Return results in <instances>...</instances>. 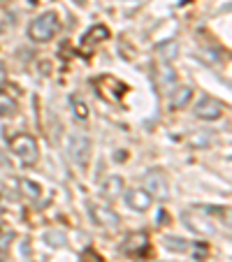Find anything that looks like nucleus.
<instances>
[{
    "label": "nucleus",
    "mask_w": 232,
    "mask_h": 262,
    "mask_svg": "<svg viewBox=\"0 0 232 262\" xmlns=\"http://www.w3.org/2000/svg\"><path fill=\"white\" fill-rule=\"evenodd\" d=\"M10 148L26 165H33L35 160H37V142H35V137H30V135H16V137L12 139Z\"/></svg>",
    "instance_id": "2"
},
{
    "label": "nucleus",
    "mask_w": 232,
    "mask_h": 262,
    "mask_svg": "<svg viewBox=\"0 0 232 262\" xmlns=\"http://www.w3.org/2000/svg\"><path fill=\"white\" fill-rule=\"evenodd\" d=\"M74 3H77V5H86V0H74Z\"/></svg>",
    "instance_id": "22"
},
{
    "label": "nucleus",
    "mask_w": 232,
    "mask_h": 262,
    "mask_svg": "<svg viewBox=\"0 0 232 262\" xmlns=\"http://www.w3.org/2000/svg\"><path fill=\"white\" fill-rule=\"evenodd\" d=\"M165 248L177 251V253H183V251H188V244L183 242V239H177V237H165Z\"/></svg>",
    "instance_id": "19"
},
{
    "label": "nucleus",
    "mask_w": 232,
    "mask_h": 262,
    "mask_svg": "<svg viewBox=\"0 0 232 262\" xmlns=\"http://www.w3.org/2000/svg\"><path fill=\"white\" fill-rule=\"evenodd\" d=\"M28 3H33V5H35V3H37V0H28Z\"/></svg>",
    "instance_id": "24"
},
{
    "label": "nucleus",
    "mask_w": 232,
    "mask_h": 262,
    "mask_svg": "<svg viewBox=\"0 0 232 262\" xmlns=\"http://www.w3.org/2000/svg\"><path fill=\"white\" fill-rule=\"evenodd\" d=\"M70 158L77 167H89L91 160V139L86 135H72L70 139Z\"/></svg>",
    "instance_id": "4"
},
{
    "label": "nucleus",
    "mask_w": 232,
    "mask_h": 262,
    "mask_svg": "<svg viewBox=\"0 0 232 262\" xmlns=\"http://www.w3.org/2000/svg\"><path fill=\"white\" fill-rule=\"evenodd\" d=\"M146 246H149V234L146 232H135L125 239L123 251L130 253V255H137V253H142Z\"/></svg>",
    "instance_id": "9"
},
{
    "label": "nucleus",
    "mask_w": 232,
    "mask_h": 262,
    "mask_svg": "<svg viewBox=\"0 0 232 262\" xmlns=\"http://www.w3.org/2000/svg\"><path fill=\"white\" fill-rule=\"evenodd\" d=\"M100 84H104V86H109L107 91H100V93L104 95V98H109V100H119L121 95L125 93V84H121L119 79H114V77H102V79H98Z\"/></svg>",
    "instance_id": "12"
},
{
    "label": "nucleus",
    "mask_w": 232,
    "mask_h": 262,
    "mask_svg": "<svg viewBox=\"0 0 232 262\" xmlns=\"http://www.w3.org/2000/svg\"><path fill=\"white\" fill-rule=\"evenodd\" d=\"M223 112H225V104L218 102V100L214 98H202L198 104H195V116L202 121H216L223 116Z\"/></svg>",
    "instance_id": "6"
},
{
    "label": "nucleus",
    "mask_w": 232,
    "mask_h": 262,
    "mask_svg": "<svg viewBox=\"0 0 232 262\" xmlns=\"http://www.w3.org/2000/svg\"><path fill=\"white\" fill-rule=\"evenodd\" d=\"M45 239H47V244H49V246L60 248L65 244V232H60V230H49V232L45 234Z\"/></svg>",
    "instance_id": "18"
},
{
    "label": "nucleus",
    "mask_w": 232,
    "mask_h": 262,
    "mask_svg": "<svg viewBox=\"0 0 232 262\" xmlns=\"http://www.w3.org/2000/svg\"><path fill=\"white\" fill-rule=\"evenodd\" d=\"M89 213L91 218H93L95 225H100V228H109V230H116L119 228V213L114 211V209L104 207V204H93V207H89Z\"/></svg>",
    "instance_id": "5"
},
{
    "label": "nucleus",
    "mask_w": 232,
    "mask_h": 262,
    "mask_svg": "<svg viewBox=\"0 0 232 262\" xmlns=\"http://www.w3.org/2000/svg\"><path fill=\"white\" fill-rule=\"evenodd\" d=\"M193 98V89L191 86H179L170 93V107L172 109H183Z\"/></svg>",
    "instance_id": "10"
},
{
    "label": "nucleus",
    "mask_w": 232,
    "mask_h": 262,
    "mask_svg": "<svg viewBox=\"0 0 232 262\" xmlns=\"http://www.w3.org/2000/svg\"><path fill=\"white\" fill-rule=\"evenodd\" d=\"M109 37V28L107 26H102V24H98V26H93V28L86 33V42H102V40H107Z\"/></svg>",
    "instance_id": "14"
},
{
    "label": "nucleus",
    "mask_w": 232,
    "mask_h": 262,
    "mask_svg": "<svg viewBox=\"0 0 232 262\" xmlns=\"http://www.w3.org/2000/svg\"><path fill=\"white\" fill-rule=\"evenodd\" d=\"M156 81H158V89L163 91V93H170V91H172V86H174V81H177V72H174L167 63H165V65H160V68H158Z\"/></svg>",
    "instance_id": "8"
},
{
    "label": "nucleus",
    "mask_w": 232,
    "mask_h": 262,
    "mask_svg": "<svg viewBox=\"0 0 232 262\" xmlns=\"http://www.w3.org/2000/svg\"><path fill=\"white\" fill-rule=\"evenodd\" d=\"M0 211H3V200H0Z\"/></svg>",
    "instance_id": "23"
},
{
    "label": "nucleus",
    "mask_w": 232,
    "mask_h": 262,
    "mask_svg": "<svg viewBox=\"0 0 232 262\" xmlns=\"http://www.w3.org/2000/svg\"><path fill=\"white\" fill-rule=\"evenodd\" d=\"M7 84V70H5V65L0 63V89Z\"/></svg>",
    "instance_id": "21"
},
{
    "label": "nucleus",
    "mask_w": 232,
    "mask_h": 262,
    "mask_svg": "<svg viewBox=\"0 0 232 262\" xmlns=\"http://www.w3.org/2000/svg\"><path fill=\"white\" fill-rule=\"evenodd\" d=\"M177 54H179V45L174 40H170V42H165V45L158 47V56L165 60V63H167V60H174Z\"/></svg>",
    "instance_id": "15"
},
{
    "label": "nucleus",
    "mask_w": 232,
    "mask_h": 262,
    "mask_svg": "<svg viewBox=\"0 0 232 262\" xmlns=\"http://www.w3.org/2000/svg\"><path fill=\"white\" fill-rule=\"evenodd\" d=\"M72 109H74V116L79 121H86L89 119V104L81 102V100H72Z\"/></svg>",
    "instance_id": "20"
},
{
    "label": "nucleus",
    "mask_w": 232,
    "mask_h": 262,
    "mask_svg": "<svg viewBox=\"0 0 232 262\" xmlns=\"http://www.w3.org/2000/svg\"><path fill=\"white\" fill-rule=\"evenodd\" d=\"M144 186H146V193L151 195V200H167L170 198V186H167V177H165L160 169H153L146 174L144 179Z\"/></svg>",
    "instance_id": "3"
},
{
    "label": "nucleus",
    "mask_w": 232,
    "mask_h": 262,
    "mask_svg": "<svg viewBox=\"0 0 232 262\" xmlns=\"http://www.w3.org/2000/svg\"><path fill=\"white\" fill-rule=\"evenodd\" d=\"M60 30V19L56 12H45L28 26V37L33 42H49Z\"/></svg>",
    "instance_id": "1"
},
{
    "label": "nucleus",
    "mask_w": 232,
    "mask_h": 262,
    "mask_svg": "<svg viewBox=\"0 0 232 262\" xmlns=\"http://www.w3.org/2000/svg\"><path fill=\"white\" fill-rule=\"evenodd\" d=\"M16 114V100L14 95H7V93H0V116H14Z\"/></svg>",
    "instance_id": "13"
},
{
    "label": "nucleus",
    "mask_w": 232,
    "mask_h": 262,
    "mask_svg": "<svg viewBox=\"0 0 232 262\" xmlns=\"http://www.w3.org/2000/svg\"><path fill=\"white\" fill-rule=\"evenodd\" d=\"M125 202H128V207L135 209V211H146V209L151 207V195L144 188H133L125 193Z\"/></svg>",
    "instance_id": "7"
},
{
    "label": "nucleus",
    "mask_w": 232,
    "mask_h": 262,
    "mask_svg": "<svg viewBox=\"0 0 232 262\" xmlns=\"http://www.w3.org/2000/svg\"><path fill=\"white\" fill-rule=\"evenodd\" d=\"M19 188H21V193L26 195V198H30V200H37L42 195V188L37 186L35 181H28V179H24V181H19Z\"/></svg>",
    "instance_id": "16"
},
{
    "label": "nucleus",
    "mask_w": 232,
    "mask_h": 262,
    "mask_svg": "<svg viewBox=\"0 0 232 262\" xmlns=\"http://www.w3.org/2000/svg\"><path fill=\"white\" fill-rule=\"evenodd\" d=\"M209 142H212V135L209 133H195L188 137V144H191L193 148H204Z\"/></svg>",
    "instance_id": "17"
},
{
    "label": "nucleus",
    "mask_w": 232,
    "mask_h": 262,
    "mask_svg": "<svg viewBox=\"0 0 232 262\" xmlns=\"http://www.w3.org/2000/svg\"><path fill=\"white\" fill-rule=\"evenodd\" d=\"M121 193H123V179L116 177V174L104 179V183H102V195H104V198H107V200H116Z\"/></svg>",
    "instance_id": "11"
}]
</instances>
